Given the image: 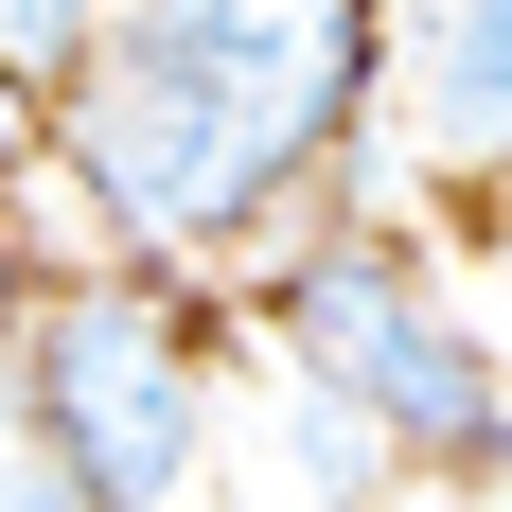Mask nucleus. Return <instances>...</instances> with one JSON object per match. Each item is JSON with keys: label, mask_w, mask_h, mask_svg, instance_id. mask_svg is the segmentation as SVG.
Instances as JSON below:
<instances>
[{"label": "nucleus", "mask_w": 512, "mask_h": 512, "mask_svg": "<svg viewBox=\"0 0 512 512\" xmlns=\"http://www.w3.org/2000/svg\"><path fill=\"white\" fill-rule=\"evenodd\" d=\"M18 301H36V230H18V195H0V336H18Z\"/></svg>", "instance_id": "0eeeda50"}, {"label": "nucleus", "mask_w": 512, "mask_h": 512, "mask_svg": "<svg viewBox=\"0 0 512 512\" xmlns=\"http://www.w3.org/2000/svg\"><path fill=\"white\" fill-rule=\"evenodd\" d=\"M89 36H106V0H0V89L53 106L71 71H89Z\"/></svg>", "instance_id": "39448f33"}, {"label": "nucleus", "mask_w": 512, "mask_h": 512, "mask_svg": "<svg viewBox=\"0 0 512 512\" xmlns=\"http://www.w3.org/2000/svg\"><path fill=\"white\" fill-rule=\"evenodd\" d=\"M0 389L71 460L89 512H195V477H212V336H195L177 283H142V265L36 283L18 336H0Z\"/></svg>", "instance_id": "f257e3e1"}, {"label": "nucleus", "mask_w": 512, "mask_h": 512, "mask_svg": "<svg viewBox=\"0 0 512 512\" xmlns=\"http://www.w3.org/2000/svg\"><path fill=\"white\" fill-rule=\"evenodd\" d=\"M0 512H89V495H71V460L18 424V389H0Z\"/></svg>", "instance_id": "423d86ee"}, {"label": "nucleus", "mask_w": 512, "mask_h": 512, "mask_svg": "<svg viewBox=\"0 0 512 512\" xmlns=\"http://www.w3.org/2000/svg\"><path fill=\"white\" fill-rule=\"evenodd\" d=\"M371 89H407L424 177H512V0H407V53Z\"/></svg>", "instance_id": "20e7f679"}, {"label": "nucleus", "mask_w": 512, "mask_h": 512, "mask_svg": "<svg viewBox=\"0 0 512 512\" xmlns=\"http://www.w3.org/2000/svg\"><path fill=\"white\" fill-rule=\"evenodd\" d=\"M495 512H512V495H495Z\"/></svg>", "instance_id": "1a4fd4ad"}, {"label": "nucleus", "mask_w": 512, "mask_h": 512, "mask_svg": "<svg viewBox=\"0 0 512 512\" xmlns=\"http://www.w3.org/2000/svg\"><path fill=\"white\" fill-rule=\"evenodd\" d=\"M265 336H283L265 371H301L318 407H354L389 460H460V477L512 460V389H495V354H477V318L424 283L407 230H318V248H283Z\"/></svg>", "instance_id": "f03ea898"}, {"label": "nucleus", "mask_w": 512, "mask_h": 512, "mask_svg": "<svg viewBox=\"0 0 512 512\" xmlns=\"http://www.w3.org/2000/svg\"><path fill=\"white\" fill-rule=\"evenodd\" d=\"M18 142H36V106H18V89H0V159H18Z\"/></svg>", "instance_id": "6e6552de"}, {"label": "nucleus", "mask_w": 512, "mask_h": 512, "mask_svg": "<svg viewBox=\"0 0 512 512\" xmlns=\"http://www.w3.org/2000/svg\"><path fill=\"white\" fill-rule=\"evenodd\" d=\"M106 53H142L195 106V142L248 177V212H283L354 142L371 71H389V0H106Z\"/></svg>", "instance_id": "7ed1b4c3"}]
</instances>
